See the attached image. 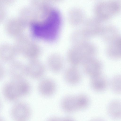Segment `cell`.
Returning a JSON list of instances; mask_svg holds the SVG:
<instances>
[{
  "label": "cell",
  "mask_w": 121,
  "mask_h": 121,
  "mask_svg": "<svg viewBox=\"0 0 121 121\" xmlns=\"http://www.w3.org/2000/svg\"><path fill=\"white\" fill-rule=\"evenodd\" d=\"M62 19L59 10L52 6L41 19L30 25L33 35L46 41H53L57 37Z\"/></svg>",
  "instance_id": "obj_1"
},
{
  "label": "cell",
  "mask_w": 121,
  "mask_h": 121,
  "mask_svg": "<svg viewBox=\"0 0 121 121\" xmlns=\"http://www.w3.org/2000/svg\"><path fill=\"white\" fill-rule=\"evenodd\" d=\"M15 46L18 53L31 60L35 59L40 53L39 46L26 36L18 37Z\"/></svg>",
  "instance_id": "obj_2"
},
{
  "label": "cell",
  "mask_w": 121,
  "mask_h": 121,
  "mask_svg": "<svg viewBox=\"0 0 121 121\" xmlns=\"http://www.w3.org/2000/svg\"><path fill=\"white\" fill-rule=\"evenodd\" d=\"M3 95L8 101H14L24 97L22 79L13 80L6 83L2 90Z\"/></svg>",
  "instance_id": "obj_3"
},
{
  "label": "cell",
  "mask_w": 121,
  "mask_h": 121,
  "mask_svg": "<svg viewBox=\"0 0 121 121\" xmlns=\"http://www.w3.org/2000/svg\"><path fill=\"white\" fill-rule=\"evenodd\" d=\"M12 118L17 121H26L30 117L31 109L26 103L22 101L16 102L12 106L10 111Z\"/></svg>",
  "instance_id": "obj_4"
},
{
  "label": "cell",
  "mask_w": 121,
  "mask_h": 121,
  "mask_svg": "<svg viewBox=\"0 0 121 121\" xmlns=\"http://www.w3.org/2000/svg\"><path fill=\"white\" fill-rule=\"evenodd\" d=\"M27 25L18 17L7 19L4 27L6 33L12 37H18L22 35Z\"/></svg>",
  "instance_id": "obj_5"
},
{
  "label": "cell",
  "mask_w": 121,
  "mask_h": 121,
  "mask_svg": "<svg viewBox=\"0 0 121 121\" xmlns=\"http://www.w3.org/2000/svg\"><path fill=\"white\" fill-rule=\"evenodd\" d=\"M94 17L102 22L108 20L113 16L108 0L97 2L93 8Z\"/></svg>",
  "instance_id": "obj_6"
},
{
  "label": "cell",
  "mask_w": 121,
  "mask_h": 121,
  "mask_svg": "<svg viewBox=\"0 0 121 121\" xmlns=\"http://www.w3.org/2000/svg\"><path fill=\"white\" fill-rule=\"evenodd\" d=\"M27 76L35 79L42 78L45 72L43 64L35 59H32L26 65Z\"/></svg>",
  "instance_id": "obj_7"
},
{
  "label": "cell",
  "mask_w": 121,
  "mask_h": 121,
  "mask_svg": "<svg viewBox=\"0 0 121 121\" xmlns=\"http://www.w3.org/2000/svg\"><path fill=\"white\" fill-rule=\"evenodd\" d=\"M38 16V9L30 5L21 8L19 11L18 17L27 25L35 22Z\"/></svg>",
  "instance_id": "obj_8"
},
{
  "label": "cell",
  "mask_w": 121,
  "mask_h": 121,
  "mask_svg": "<svg viewBox=\"0 0 121 121\" xmlns=\"http://www.w3.org/2000/svg\"><path fill=\"white\" fill-rule=\"evenodd\" d=\"M56 85L52 80L48 78H44L38 84V91L42 96L46 97L51 96L55 92Z\"/></svg>",
  "instance_id": "obj_9"
},
{
  "label": "cell",
  "mask_w": 121,
  "mask_h": 121,
  "mask_svg": "<svg viewBox=\"0 0 121 121\" xmlns=\"http://www.w3.org/2000/svg\"><path fill=\"white\" fill-rule=\"evenodd\" d=\"M9 73L13 79L19 80L24 79L27 76L26 66L19 61L13 62L11 65Z\"/></svg>",
  "instance_id": "obj_10"
},
{
  "label": "cell",
  "mask_w": 121,
  "mask_h": 121,
  "mask_svg": "<svg viewBox=\"0 0 121 121\" xmlns=\"http://www.w3.org/2000/svg\"><path fill=\"white\" fill-rule=\"evenodd\" d=\"M90 85L94 91L102 92L105 91L109 85V82L106 78L101 74L91 78Z\"/></svg>",
  "instance_id": "obj_11"
},
{
  "label": "cell",
  "mask_w": 121,
  "mask_h": 121,
  "mask_svg": "<svg viewBox=\"0 0 121 121\" xmlns=\"http://www.w3.org/2000/svg\"><path fill=\"white\" fill-rule=\"evenodd\" d=\"M106 53L112 59L121 58V36H119L109 43L106 49Z\"/></svg>",
  "instance_id": "obj_12"
},
{
  "label": "cell",
  "mask_w": 121,
  "mask_h": 121,
  "mask_svg": "<svg viewBox=\"0 0 121 121\" xmlns=\"http://www.w3.org/2000/svg\"><path fill=\"white\" fill-rule=\"evenodd\" d=\"M67 16L69 22L73 25L79 24L85 21V13L79 8L74 7L71 9L68 12Z\"/></svg>",
  "instance_id": "obj_13"
},
{
  "label": "cell",
  "mask_w": 121,
  "mask_h": 121,
  "mask_svg": "<svg viewBox=\"0 0 121 121\" xmlns=\"http://www.w3.org/2000/svg\"><path fill=\"white\" fill-rule=\"evenodd\" d=\"M64 78L68 84L71 85H75L78 84L81 81L82 75L78 69L74 67H71L65 71Z\"/></svg>",
  "instance_id": "obj_14"
},
{
  "label": "cell",
  "mask_w": 121,
  "mask_h": 121,
  "mask_svg": "<svg viewBox=\"0 0 121 121\" xmlns=\"http://www.w3.org/2000/svg\"><path fill=\"white\" fill-rule=\"evenodd\" d=\"M18 53L15 45L13 46L11 44H5L2 45L0 48V57L5 61L12 60Z\"/></svg>",
  "instance_id": "obj_15"
},
{
  "label": "cell",
  "mask_w": 121,
  "mask_h": 121,
  "mask_svg": "<svg viewBox=\"0 0 121 121\" xmlns=\"http://www.w3.org/2000/svg\"><path fill=\"white\" fill-rule=\"evenodd\" d=\"M102 64L97 60H93L92 62L87 63L84 67L85 72L90 78L102 74Z\"/></svg>",
  "instance_id": "obj_16"
},
{
  "label": "cell",
  "mask_w": 121,
  "mask_h": 121,
  "mask_svg": "<svg viewBox=\"0 0 121 121\" xmlns=\"http://www.w3.org/2000/svg\"><path fill=\"white\" fill-rule=\"evenodd\" d=\"M100 34L104 40L108 43L119 36V32L117 28L110 25L103 26Z\"/></svg>",
  "instance_id": "obj_17"
},
{
  "label": "cell",
  "mask_w": 121,
  "mask_h": 121,
  "mask_svg": "<svg viewBox=\"0 0 121 121\" xmlns=\"http://www.w3.org/2000/svg\"><path fill=\"white\" fill-rule=\"evenodd\" d=\"M61 106L62 109L67 113H72L78 110L75 95L65 96L62 100Z\"/></svg>",
  "instance_id": "obj_18"
},
{
  "label": "cell",
  "mask_w": 121,
  "mask_h": 121,
  "mask_svg": "<svg viewBox=\"0 0 121 121\" xmlns=\"http://www.w3.org/2000/svg\"><path fill=\"white\" fill-rule=\"evenodd\" d=\"M107 112L109 116L114 119L121 118V101L115 100L108 104Z\"/></svg>",
  "instance_id": "obj_19"
},
{
  "label": "cell",
  "mask_w": 121,
  "mask_h": 121,
  "mask_svg": "<svg viewBox=\"0 0 121 121\" xmlns=\"http://www.w3.org/2000/svg\"><path fill=\"white\" fill-rule=\"evenodd\" d=\"M109 85L114 93L121 94V75L117 74L113 76L109 82Z\"/></svg>",
  "instance_id": "obj_20"
},
{
  "label": "cell",
  "mask_w": 121,
  "mask_h": 121,
  "mask_svg": "<svg viewBox=\"0 0 121 121\" xmlns=\"http://www.w3.org/2000/svg\"><path fill=\"white\" fill-rule=\"evenodd\" d=\"M75 97L78 110L85 109L89 106L90 99L86 95H75Z\"/></svg>",
  "instance_id": "obj_21"
},
{
  "label": "cell",
  "mask_w": 121,
  "mask_h": 121,
  "mask_svg": "<svg viewBox=\"0 0 121 121\" xmlns=\"http://www.w3.org/2000/svg\"><path fill=\"white\" fill-rule=\"evenodd\" d=\"M108 3L113 16L121 12V1L120 0H108Z\"/></svg>",
  "instance_id": "obj_22"
},
{
  "label": "cell",
  "mask_w": 121,
  "mask_h": 121,
  "mask_svg": "<svg viewBox=\"0 0 121 121\" xmlns=\"http://www.w3.org/2000/svg\"><path fill=\"white\" fill-rule=\"evenodd\" d=\"M47 63L49 68L54 72H59L62 68V66L61 63L56 62L55 56H51L48 58Z\"/></svg>",
  "instance_id": "obj_23"
},
{
  "label": "cell",
  "mask_w": 121,
  "mask_h": 121,
  "mask_svg": "<svg viewBox=\"0 0 121 121\" xmlns=\"http://www.w3.org/2000/svg\"><path fill=\"white\" fill-rule=\"evenodd\" d=\"M30 5L37 9H41L51 5L48 0H30Z\"/></svg>",
  "instance_id": "obj_24"
},
{
  "label": "cell",
  "mask_w": 121,
  "mask_h": 121,
  "mask_svg": "<svg viewBox=\"0 0 121 121\" xmlns=\"http://www.w3.org/2000/svg\"><path fill=\"white\" fill-rule=\"evenodd\" d=\"M5 6L0 5V21L3 22L5 20L7 15V12Z\"/></svg>",
  "instance_id": "obj_25"
},
{
  "label": "cell",
  "mask_w": 121,
  "mask_h": 121,
  "mask_svg": "<svg viewBox=\"0 0 121 121\" xmlns=\"http://www.w3.org/2000/svg\"><path fill=\"white\" fill-rule=\"evenodd\" d=\"M16 0H0V5L6 6L13 3Z\"/></svg>",
  "instance_id": "obj_26"
},
{
  "label": "cell",
  "mask_w": 121,
  "mask_h": 121,
  "mask_svg": "<svg viewBox=\"0 0 121 121\" xmlns=\"http://www.w3.org/2000/svg\"><path fill=\"white\" fill-rule=\"evenodd\" d=\"M50 2L52 3H58L61 2L63 0H48Z\"/></svg>",
  "instance_id": "obj_27"
}]
</instances>
